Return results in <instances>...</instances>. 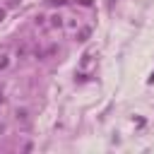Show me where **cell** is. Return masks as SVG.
Returning <instances> with one entry per match:
<instances>
[{
    "instance_id": "1",
    "label": "cell",
    "mask_w": 154,
    "mask_h": 154,
    "mask_svg": "<svg viewBox=\"0 0 154 154\" xmlns=\"http://www.w3.org/2000/svg\"><path fill=\"white\" fill-rule=\"evenodd\" d=\"M14 116H17V120H22V123H26V120H29V113H26L24 108H17V111H14Z\"/></svg>"
},
{
    "instance_id": "2",
    "label": "cell",
    "mask_w": 154,
    "mask_h": 154,
    "mask_svg": "<svg viewBox=\"0 0 154 154\" xmlns=\"http://www.w3.org/2000/svg\"><path fill=\"white\" fill-rule=\"evenodd\" d=\"M91 34V29L89 26H84V29H79V34H77V41H87V36Z\"/></svg>"
},
{
    "instance_id": "3",
    "label": "cell",
    "mask_w": 154,
    "mask_h": 154,
    "mask_svg": "<svg viewBox=\"0 0 154 154\" xmlns=\"http://www.w3.org/2000/svg\"><path fill=\"white\" fill-rule=\"evenodd\" d=\"M2 19H5V10L0 7V22H2Z\"/></svg>"
}]
</instances>
